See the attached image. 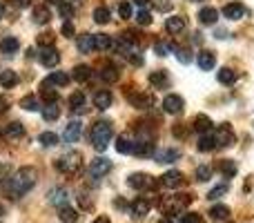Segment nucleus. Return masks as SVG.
I'll return each instance as SVG.
<instances>
[{
	"label": "nucleus",
	"mask_w": 254,
	"mask_h": 223,
	"mask_svg": "<svg viewBox=\"0 0 254 223\" xmlns=\"http://www.w3.org/2000/svg\"><path fill=\"white\" fill-rule=\"evenodd\" d=\"M36 181H38V172H36V167H20V170L16 172V174L9 179L7 183V190H9V197L11 199H20L22 194H27L31 188L36 185Z\"/></svg>",
	"instance_id": "f257e3e1"
},
{
	"label": "nucleus",
	"mask_w": 254,
	"mask_h": 223,
	"mask_svg": "<svg viewBox=\"0 0 254 223\" xmlns=\"http://www.w3.org/2000/svg\"><path fill=\"white\" fill-rule=\"evenodd\" d=\"M112 141V123L110 121H98L92 127V143L98 152H105L107 145Z\"/></svg>",
	"instance_id": "f03ea898"
},
{
	"label": "nucleus",
	"mask_w": 254,
	"mask_h": 223,
	"mask_svg": "<svg viewBox=\"0 0 254 223\" xmlns=\"http://www.w3.org/2000/svg\"><path fill=\"white\" fill-rule=\"evenodd\" d=\"M192 203V197L190 194H174V197H163L161 199V210L165 212L167 217H174L179 212H183L185 208Z\"/></svg>",
	"instance_id": "7ed1b4c3"
},
{
	"label": "nucleus",
	"mask_w": 254,
	"mask_h": 223,
	"mask_svg": "<svg viewBox=\"0 0 254 223\" xmlns=\"http://www.w3.org/2000/svg\"><path fill=\"white\" fill-rule=\"evenodd\" d=\"M83 165V156L78 152H67L61 158H56V170L63 174H76Z\"/></svg>",
	"instance_id": "20e7f679"
},
{
	"label": "nucleus",
	"mask_w": 254,
	"mask_h": 223,
	"mask_svg": "<svg viewBox=\"0 0 254 223\" xmlns=\"http://www.w3.org/2000/svg\"><path fill=\"white\" fill-rule=\"evenodd\" d=\"M212 136H214V141H216V148H230V145H234V141H237L234 130L230 125H219Z\"/></svg>",
	"instance_id": "39448f33"
},
{
	"label": "nucleus",
	"mask_w": 254,
	"mask_h": 223,
	"mask_svg": "<svg viewBox=\"0 0 254 223\" xmlns=\"http://www.w3.org/2000/svg\"><path fill=\"white\" fill-rule=\"evenodd\" d=\"M161 185H163V188H167V190H176V188H181V185H185L183 172H179V170L165 172V174L161 176Z\"/></svg>",
	"instance_id": "423d86ee"
},
{
	"label": "nucleus",
	"mask_w": 254,
	"mask_h": 223,
	"mask_svg": "<svg viewBox=\"0 0 254 223\" xmlns=\"http://www.w3.org/2000/svg\"><path fill=\"white\" fill-rule=\"evenodd\" d=\"M127 183H129V188H134V190L154 188V179H152L149 174H145V172H134V174H129Z\"/></svg>",
	"instance_id": "0eeeda50"
},
{
	"label": "nucleus",
	"mask_w": 254,
	"mask_h": 223,
	"mask_svg": "<svg viewBox=\"0 0 254 223\" xmlns=\"http://www.w3.org/2000/svg\"><path fill=\"white\" fill-rule=\"evenodd\" d=\"M110 170H112V161L110 158H105V156H98V158H94V161L89 163V174L96 176V179L105 176Z\"/></svg>",
	"instance_id": "6e6552de"
},
{
	"label": "nucleus",
	"mask_w": 254,
	"mask_h": 223,
	"mask_svg": "<svg viewBox=\"0 0 254 223\" xmlns=\"http://www.w3.org/2000/svg\"><path fill=\"white\" fill-rule=\"evenodd\" d=\"M38 61L43 63L45 67H56V65H58V61H61V54H58V49H56V47H40Z\"/></svg>",
	"instance_id": "1a4fd4ad"
},
{
	"label": "nucleus",
	"mask_w": 254,
	"mask_h": 223,
	"mask_svg": "<svg viewBox=\"0 0 254 223\" xmlns=\"http://www.w3.org/2000/svg\"><path fill=\"white\" fill-rule=\"evenodd\" d=\"M183 107H185V103L179 94H167V96L163 98V110H165L167 114H181Z\"/></svg>",
	"instance_id": "9d476101"
},
{
	"label": "nucleus",
	"mask_w": 254,
	"mask_h": 223,
	"mask_svg": "<svg viewBox=\"0 0 254 223\" xmlns=\"http://www.w3.org/2000/svg\"><path fill=\"white\" fill-rule=\"evenodd\" d=\"M129 103L138 110H149L154 105V96L152 94H143V92H136V94H129Z\"/></svg>",
	"instance_id": "9b49d317"
},
{
	"label": "nucleus",
	"mask_w": 254,
	"mask_h": 223,
	"mask_svg": "<svg viewBox=\"0 0 254 223\" xmlns=\"http://www.w3.org/2000/svg\"><path fill=\"white\" fill-rule=\"evenodd\" d=\"M223 16L228 18V20H241V18L246 16V7H243L241 2H228L223 7Z\"/></svg>",
	"instance_id": "f8f14e48"
},
{
	"label": "nucleus",
	"mask_w": 254,
	"mask_h": 223,
	"mask_svg": "<svg viewBox=\"0 0 254 223\" xmlns=\"http://www.w3.org/2000/svg\"><path fill=\"white\" fill-rule=\"evenodd\" d=\"M80 132H83V123L80 121H69L65 127V141L67 143H76L80 139Z\"/></svg>",
	"instance_id": "ddd939ff"
},
{
	"label": "nucleus",
	"mask_w": 254,
	"mask_h": 223,
	"mask_svg": "<svg viewBox=\"0 0 254 223\" xmlns=\"http://www.w3.org/2000/svg\"><path fill=\"white\" fill-rule=\"evenodd\" d=\"M149 83H152L156 89H167V85H170V76H167L165 70H156V72L149 74Z\"/></svg>",
	"instance_id": "4468645a"
},
{
	"label": "nucleus",
	"mask_w": 254,
	"mask_h": 223,
	"mask_svg": "<svg viewBox=\"0 0 254 223\" xmlns=\"http://www.w3.org/2000/svg\"><path fill=\"white\" fill-rule=\"evenodd\" d=\"M149 208H152V203H149L147 199L138 197L134 203H131V215H134L136 219H143L145 215H149Z\"/></svg>",
	"instance_id": "2eb2a0df"
},
{
	"label": "nucleus",
	"mask_w": 254,
	"mask_h": 223,
	"mask_svg": "<svg viewBox=\"0 0 254 223\" xmlns=\"http://www.w3.org/2000/svg\"><path fill=\"white\" fill-rule=\"evenodd\" d=\"M134 154H136V156H152V154H156V148H154V143H152L149 139L136 141V145H134Z\"/></svg>",
	"instance_id": "dca6fc26"
},
{
	"label": "nucleus",
	"mask_w": 254,
	"mask_h": 223,
	"mask_svg": "<svg viewBox=\"0 0 254 223\" xmlns=\"http://www.w3.org/2000/svg\"><path fill=\"white\" fill-rule=\"evenodd\" d=\"M216 20H219V11L214 7H203L198 11V22L201 25H214Z\"/></svg>",
	"instance_id": "f3484780"
},
{
	"label": "nucleus",
	"mask_w": 254,
	"mask_h": 223,
	"mask_svg": "<svg viewBox=\"0 0 254 223\" xmlns=\"http://www.w3.org/2000/svg\"><path fill=\"white\" fill-rule=\"evenodd\" d=\"M134 145H136V141H131L129 134H121L116 139V149L121 154H134Z\"/></svg>",
	"instance_id": "a211bd4d"
},
{
	"label": "nucleus",
	"mask_w": 254,
	"mask_h": 223,
	"mask_svg": "<svg viewBox=\"0 0 254 223\" xmlns=\"http://www.w3.org/2000/svg\"><path fill=\"white\" fill-rule=\"evenodd\" d=\"M165 29L170 31V34H181V31L185 29V18L183 16H170L165 20Z\"/></svg>",
	"instance_id": "6ab92c4d"
},
{
	"label": "nucleus",
	"mask_w": 254,
	"mask_h": 223,
	"mask_svg": "<svg viewBox=\"0 0 254 223\" xmlns=\"http://www.w3.org/2000/svg\"><path fill=\"white\" fill-rule=\"evenodd\" d=\"M94 105H96L98 110H107V107L112 105V92H107V89L96 92L94 94Z\"/></svg>",
	"instance_id": "aec40b11"
},
{
	"label": "nucleus",
	"mask_w": 254,
	"mask_h": 223,
	"mask_svg": "<svg viewBox=\"0 0 254 223\" xmlns=\"http://www.w3.org/2000/svg\"><path fill=\"white\" fill-rule=\"evenodd\" d=\"M49 201H52L56 208L67 206V190L65 188H54L52 192H49Z\"/></svg>",
	"instance_id": "412c9836"
},
{
	"label": "nucleus",
	"mask_w": 254,
	"mask_h": 223,
	"mask_svg": "<svg viewBox=\"0 0 254 223\" xmlns=\"http://www.w3.org/2000/svg\"><path fill=\"white\" fill-rule=\"evenodd\" d=\"M94 49H103V52H107V49H114V40H112V36L96 34V36H94Z\"/></svg>",
	"instance_id": "4be33fe9"
},
{
	"label": "nucleus",
	"mask_w": 254,
	"mask_h": 223,
	"mask_svg": "<svg viewBox=\"0 0 254 223\" xmlns=\"http://www.w3.org/2000/svg\"><path fill=\"white\" fill-rule=\"evenodd\" d=\"M196 61H198V67H201V70H205V72H210L212 67L216 65V56L212 52H201Z\"/></svg>",
	"instance_id": "5701e85b"
},
{
	"label": "nucleus",
	"mask_w": 254,
	"mask_h": 223,
	"mask_svg": "<svg viewBox=\"0 0 254 223\" xmlns=\"http://www.w3.org/2000/svg\"><path fill=\"white\" fill-rule=\"evenodd\" d=\"M154 156H156L158 163H174L176 158L181 156V152L179 149H174V148H170V149H161V152H156Z\"/></svg>",
	"instance_id": "b1692460"
},
{
	"label": "nucleus",
	"mask_w": 254,
	"mask_h": 223,
	"mask_svg": "<svg viewBox=\"0 0 254 223\" xmlns=\"http://www.w3.org/2000/svg\"><path fill=\"white\" fill-rule=\"evenodd\" d=\"M58 217H61L63 223H76L78 221V212H76L74 208H69V206L58 208Z\"/></svg>",
	"instance_id": "393cba45"
},
{
	"label": "nucleus",
	"mask_w": 254,
	"mask_h": 223,
	"mask_svg": "<svg viewBox=\"0 0 254 223\" xmlns=\"http://www.w3.org/2000/svg\"><path fill=\"white\" fill-rule=\"evenodd\" d=\"M194 130L201 132V134H207V132L212 130V121H210V116H205V114H198V116L194 118Z\"/></svg>",
	"instance_id": "a878e982"
},
{
	"label": "nucleus",
	"mask_w": 254,
	"mask_h": 223,
	"mask_svg": "<svg viewBox=\"0 0 254 223\" xmlns=\"http://www.w3.org/2000/svg\"><path fill=\"white\" fill-rule=\"evenodd\" d=\"M18 47H20V43H18L13 36H7V38L0 40V52L2 54H16Z\"/></svg>",
	"instance_id": "bb28decb"
},
{
	"label": "nucleus",
	"mask_w": 254,
	"mask_h": 223,
	"mask_svg": "<svg viewBox=\"0 0 254 223\" xmlns=\"http://www.w3.org/2000/svg\"><path fill=\"white\" fill-rule=\"evenodd\" d=\"M34 20L36 22H49L52 20V11L47 4H36L34 7Z\"/></svg>",
	"instance_id": "cd10ccee"
},
{
	"label": "nucleus",
	"mask_w": 254,
	"mask_h": 223,
	"mask_svg": "<svg viewBox=\"0 0 254 223\" xmlns=\"http://www.w3.org/2000/svg\"><path fill=\"white\" fill-rule=\"evenodd\" d=\"M16 83H18V76H16V72L13 70H4V72H0V85L2 87H16Z\"/></svg>",
	"instance_id": "c85d7f7f"
},
{
	"label": "nucleus",
	"mask_w": 254,
	"mask_h": 223,
	"mask_svg": "<svg viewBox=\"0 0 254 223\" xmlns=\"http://www.w3.org/2000/svg\"><path fill=\"white\" fill-rule=\"evenodd\" d=\"M74 78L78 80V83L89 80V78H92V67H89V65H76L74 67Z\"/></svg>",
	"instance_id": "c756f323"
},
{
	"label": "nucleus",
	"mask_w": 254,
	"mask_h": 223,
	"mask_svg": "<svg viewBox=\"0 0 254 223\" xmlns=\"http://www.w3.org/2000/svg\"><path fill=\"white\" fill-rule=\"evenodd\" d=\"M234 80H237V72L234 70H230V67L219 70V83L221 85H234Z\"/></svg>",
	"instance_id": "7c9ffc66"
},
{
	"label": "nucleus",
	"mask_w": 254,
	"mask_h": 223,
	"mask_svg": "<svg viewBox=\"0 0 254 223\" xmlns=\"http://www.w3.org/2000/svg\"><path fill=\"white\" fill-rule=\"evenodd\" d=\"M212 149H216V141L212 134H203L201 141H198V152H212Z\"/></svg>",
	"instance_id": "2f4dec72"
},
{
	"label": "nucleus",
	"mask_w": 254,
	"mask_h": 223,
	"mask_svg": "<svg viewBox=\"0 0 254 223\" xmlns=\"http://www.w3.org/2000/svg\"><path fill=\"white\" fill-rule=\"evenodd\" d=\"M69 83V76L65 74V72H54V74L47 76V80H45V85H67Z\"/></svg>",
	"instance_id": "473e14b6"
},
{
	"label": "nucleus",
	"mask_w": 254,
	"mask_h": 223,
	"mask_svg": "<svg viewBox=\"0 0 254 223\" xmlns=\"http://www.w3.org/2000/svg\"><path fill=\"white\" fill-rule=\"evenodd\" d=\"M58 116H61V107H58V103H49V105L43 107V118L45 121H56Z\"/></svg>",
	"instance_id": "72a5a7b5"
},
{
	"label": "nucleus",
	"mask_w": 254,
	"mask_h": 223,
	"mask_svg": "<svg viewBox=\"0 0 254 223\" xmlns=\"http://www.w3.org/2000/svg\"><path fill=\"white\" fill-rule=\"evenodd\" d=\"M4 134L11 136V139H18V136L25 134V125H22V123H18V121H13V123H9V125L4 127Z\"/></svg>",
	"instance_id": "f704fd0d"
},
{
	"label": "nucleus",
	"mask_w": 254,
	"mask_h": 223,
	"mask_svg": "<svg viewBox=\"0 0 254 223\" xmlns=\"http://www.w3.org/2000/svg\"><path fill=\"white\" fill-rule=\"evenodd\" d=\"M69 107L74 112H83V107H85V94L83 92H74L69 96Z\"/></svg>",
	"instance_id": "c9c22d12"
},
{
	"label": "nucleus",
	"mask_w": 254,
	"mask_h": 223,
	"mask_svg": "<svg viewBox=\"0 0 254 223\" xmlns=\"http://www.w3.org/2000/svg\"><path fill=\"white\" fill-rule=\"evenodd\" d=\"M40 96H43V101L47 103V105L49 103H58V92L52 89L49 85H45V83H43V87H40Z\"/></svg>",
	"instance_id": "e433bc0d"
},
{
	"label": "nucleus",
	"mask_w": 254,
	"mask_h": 223,
	"mask_svg": "<svg viewBox=\"0 0 254 223\" xmlns=\"http://www.w3.org/2000/svg\"><path fill=\"white\" fill-rule=\"evenodd\" d=\"M78 49H80L83 54L92 52V49H94V36H92V34H83V36H78Z\"/></svg>",
	"instance_id": "4c0bfd02"
},
{
	"label": "nucleus",
	"mask_w": 254,
	"mask_h": 223,
	"mask_svg": "<svg viewBox=\"0 0 254 223\" xmlns=\"http://www.w3.org/2000/svg\"><path fill=\"white\" fill-rule=\"evenodd\" d=\"M101 78L105 80V83H114V80H119V70L112 65H105L101 70Z\"/></svg>",
	"instance_id": "58836bf2"
},
{
	"label": "nucleus",
	"mask_w": 254,
	"mask_h": 223,
	"mask_svg": "<svg viewBox=\"0 0 254 223\" xmlns=\"http://www.w3.org/2000/svg\"><path fill=\"white\" fill-rule=\"evenodd\" d=\"M210 217H212V219H216V221L228 219V217H230V208L228 206H214L210 210Z\"/></svg>",
	"instance_id": "ea45409f"
},
{
	"label": "nucleus",
	"mask_w": 254,
	"mask_h": 223,
	"mask_svg": "<svg viewBox=\"0 0 254 223\" xmlns=\"http://www.w3.org/2000/svg\"><path fill=\"white\" fill-rule=\"evenodd\" d=\"M94 20H96L98 25L110 22V9H107V7H96V9H94Z\"/></svg>",
	"instance_id": "a19ab883"
},
{
	"label": "nucleus",
	"mask_w": 254,
	"mask_h": 223,
	"mask_svg": "<svg viewBox=\"0 0 254 223\" xmlns=\"http://www.w3.org/2000/svg\"><path fill=\"white\" fill-rule=\"evenodd\" d=\"M38 141L45 148H54V145L58 143V134H54V132H43V134L38 136Z\"/></svg>",
	"instance_id": "79ce46f5"
},
{
	"label": "nucleus",
	"mask_w": 254,
	"mask_h": 223,
	"mask_svg": "<svg viewBox=\"0 0 254 223\" xmlns=\"http://www.w3.org/2000/svg\"><path fill=\"white\" fill-rule=\"evenodd\" d=\"M174 52H176V58H179V61L183 63V65L192 63V49H188V47H176Z\"/></svg>",
	"instance_id": "37998d69"
},
{
	"label": "nucleus",
	"mask_w": 254,
	"mask_h": 223,
	"mask_svg": "<svg viewBox=\"0 0 254 223\" xmlns=\"http://www.w3.org/2000/svg\"><path fill=\"white\" fill-rule=\"evenodd\" d=\"M20 107H22V110H27V112H36V110H38V98H36V96H25L20 101Z\"/></svg>",
	"instance_id": "c03bdc74"
},
{
	"label": "nucleus",
	"mask_w": 254,
	"mask_h": 223,
	"mask_svg": "<svg viewBox=\"0 0 254 223\" xmlns=\"http://www.w3.org/2000/svg\"><path fill=\"white\" fill-rule=\"evenodd\" d=\"M219 170L223 172L225 176H234V174H237V163H234V161H221L219 163Z\"/></svg>",
	"instance_id": "a18cd8bd"
},
{
	"label": "nucleus",
	"mask_w": 254,
	"mask_h": 223,
	"mask_svg": "<svg viewBox=\"0 0 254 223\" xmlns=\"http://www.w3.org/2000/svg\"><path fill=\"white\" fill-rule=\"evenodd\" d=\"M176 45H170V43H156L154 45V52L158 54V56H167L170 52H174Z\"/></svg>",
	"instance_id": "49530a36"
},
{
	"label": "nucleus",
	"mask_w": 254,
	"mask_h": 223,
	"mask_svg": "<svg viewBox=\"0 0 254 223\" xmlns=\"http://www.w3.org/2000/svg\"><path fill=\"white\" fill-rule=\"evenodd\" d=\"M196 179L198 181H210L212 179V167L210 165H198L196 167Z\"/></svg>",
	"instance_id": "de8ad7c7"
},
{
	"label": "nucleus",
	"mask_w": 254,
	"mask_h": 223,
	"mask_svg": "<svg viewBox=\"0 0 254 223\" xmlns=\"http://www.w3.org/2000/svg\"><path fill=\"white\" fill-rule=\"evenodd\" d=\"M38 45H40V47H54V34H52V31L40 34L38 36Z\"/></svg>",
	"instance_id": "09e8293b"
},
{
	"label": "nucleus",
	"mask_w": 254,
	"mask_h": 223,
	"mask_svg": "<svg viewBox=\"0 0 254 223\" xmlns=\"http://www.w3.org/2000/svg\"><path fill=\"white\" fill-rule=\"evenodd\" d=\"M225 192H228V185H225V183H223V185H216V188H212V190H210L207 199H221Z\"/></svg>",
	"instance_id": "8fccbe9b"
},
{
	"label": "nucleus",
	"mask_w": 254,
	"mask_h": 223,
	"mask_svg": "<svg viewBox=\"0 0 254 223\" xmlns=\"http://www.w3.org/2000/svg\"><path fill=\"white\" fill-rule=\"evenodd\" d=\"M58 13H61L63 18H71L74 16V7H71L69 2H63V4H58Z\"/></svg>",
	"instance_id": "3c124183"
},
{
	"label": "nucleus",
	"mask_w": 254,
	"mask_h": 223,
	"mask_svg": "<svg viewBox=\"0 0 254 223\" xmlns=\"http://www.w3.org/2000/svg\"><path fill=\"white\" fill-rule=\"evenodd\" d=\"M136 22H138V25H149V22H152V16H149V11L140 9V11L136 13Z\"/></svg>",
	"instance_id": "603ef678"
},
{
	"label": "nucleus",
	"mask_w": 254,
	"mask_h": 223,
	"mask_svg": "<svg viewBox=\"0 0 254 223\" xmlns=\"http://www.w3.org/2000/svg\"><path fill=\"white\" fill-rule=\"evenodd\" d=\"M119 13H121V18H131V4L127 2V0H123V2L119 4Z\"/></svg>",
	"instance_id": "864d4df0"
},
{
	"label": "nucleus",
	"mask_w": 254,
	"mask_h": 223,
	"mask_svg": "<svg viewBox=\"0 0 254 223\" xmlns=\"http://www.w3.org/2000/svg\"><path fill=\"white\" fill-rule=\"evenodd\" d=\"M181 223H203V221H201V215H196V212H188V215H183Z\"/></svg>",
	"instance_id": "5fc2aeb1"
},
{
	"label": "nucleus",
	"mask_w": 254,
	"mask_h": 223,
	"mask_svg": "<svg viewBox=\"0 0 254 223\" xmlns=\"http://www.w3.org/2000/svg\"><path fill=\"white\" fill-rule=\"evenodd\" d=\"M9 172H11V167H9V163H0V181H4L9 176Z\"/></svg>",
	"instance_id": "6e6d98bb"
},
{
	"label": "nucleus",
	"mask_w": 254,
	"mask_h": 223,
	"mask_svg": "<svg viewBox=\"0 0 254 223\" xmlns=\"http://www.w3.org/2000/svg\"><path fill=\"white\" fill-rule=\"evenodd\" d=\"M63 36H67V38H71V36H74V25H71L69 20L63 25Z\"/></svg>",
	"instance_id": "4d7b16f0"
},
{
	"label": "nucleus",
	"mask_w": 254,
	"mask_h": 223,
	"mask_svg": "<svg viewBox=\"0 0 254 223\" xmlns=\"http://www.w3.org/2000/svg\"><path fill=\"white\" fill-rule=\"evenodd\" d=\"M11 4H16V7H29L31 0H11Z\"/></svg>",
	"instance_id": "13d9d810"
},
{
	"label": "nucleus",
	"mask_w": 254,
	"mask_h": 223,
	"mask_svg": "<svg viewBox=\"0 0 254 223\" xmlns=\"http://www.w3.org/2000/svg\"><path fill=\"white\" fill-rule=\"evenodd\" d=\"M7 107H9L7 98H4V96H0V114H2V112H7Z\"/></svg>",
	"instance_id": "bf43d9fd"
},
{
	"label": "nucleus",
	"mask_w": 254,
	"mask_h": 223,
	"mask_svg": "<svg viewBox=\"0 0 254 223\" xmlns=\"http://www.w3.org/2000/svg\"><path fill=\"white\" fill-rule=\"evenodd\" d=\"M136 4H138V7H145V4H149V0H134Z\"/></svg>",
	"instance_id": "052dcab7"
},
{
	"label": "nucleus",
	"mask_w": 254,
	"mask_h": 223,
	"mask_svg": "<svg viewBox=\"0 0 254 223\" xmlns=\"http://www.w3.org/2000/svg\"><path fill=\"white\" fill-rule=\"evenodd\" d=\"M94 223H112V221H110V219H105V217H98V219L94 221Z\"/></svg>",
	"instance_id": "680f3d73"
},
{
	"label": "nucleus",
	"mask_w": 254,
	"mask_h": 223,
	"mask_svg": "<svg viewBox=\"0 0 254 223\" xmlns=\"http://www.w3.org/2000/svg\"><path fill=\"white\" fill-rule=\"evenodd\" d=\"M47 2H52V4H63L65 0H47Z\"/></svg>",
	"instance_id": "e2e57ef3"
},
{
	"label": "nucleus",
	"mask_w": 254,
	"mask_h": 223,
	"mask_svg": "<svg viewBox=\"0 0 254 223\" xmlns=\"http://www.w3.org/2000/svg\"><path fill=\"white\" fill-rule=\"evenodd\" d=\"M2 13H4V4L0 2V18H2Z\"/></svg>",
	"instance_id": "0e129e2a"
},
{
	"label": "nucleus",
	"mask_w": 254,
	"mask_h": 223,
	"mask_svg": "<svg viewBox=\"0 0 254 223\" xmlns=\"http://www.w3.org/2000/svg\"><path fill=\"white\" fill-rule=\"evenodd\" d=\"M4 215V206H2V203H0V217H2Z\"/></svg>",
	"instance_id": "69168bd1"
},
{
	"label": "nucleus",
	"mask_w": 254,
	"mask_h": 223,
	"mask_svg": "<svg viewBox=\"0 0 254 223\" xmlns=\"http://www.w3.org/2000/svg\"><path fill=\"white\" fill-rule=\"evenodd\" d=\"M192 2H201V0H192Z\"/></svg>",
	"instance_id": "338daca9"
},
{
	"label": "nucleus",
	"mask_w": 254,
	"mask_h": 223,
	"mask_svg": "<svg viewBox=\"0 0 254 223\" xmlns=\"http://www.w3.org/2000/svg\"><path fill=\"white\" fill-rule=\"evenodd\" d=\"M163 223H172V221H163Z\"/></svg>",
	"instance_id": "774afa93"
}]
</instances>
